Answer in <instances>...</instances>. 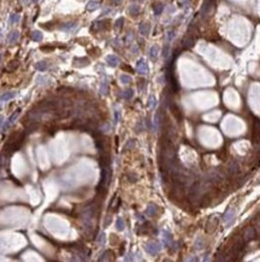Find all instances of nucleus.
Wrapping results in <instances>:
<instances>
[{"label":"nucleus","mask_w":260,"mask_h":262,"mask_svg":"<svg viewBox=\"0 0 260 262\" xmlns=\"http://www.w3.org/2000/svg\"><path fill=\"white\" fill-rule=\"evenodd\" d=\"M155 104V98L152 96V97H149V103H148V106H153Z\"/></svg>","instance_id":"30"},{"label":"nucleus","mask_w":260,"mask_h":262,"mask_svg":"<svg viewBox=\"0 0 260 262\" xmlns=\"http://www.w3.org/2000/svg\"><path fill=\"white\" fill-rule=\"evenodd\" d=\"M172 240V238H171V234L169 233V232H164V243L167 245Z\"/></svg>","instance_id":"22"},{"label":"nucleus","mask_w":260,"mask_h":262,"mask_svg":"<svg viewBox=\"0 0 260 262\" xmlns=\"http://www.w3.org/2000/svg\"><path fill=\"white\" fill-rule=\"evenodd\" d=\"M158 53H159V46H157V45L152 46V48H151V52H149V56H151V58H152V59H157V57H158Z\"/></svg>","instance_id":"12"},{"label":"nucleus","mask_w":260,"mask_h":262,"mask_svg":"<svg viewBox=\"0 0 260 262\" xmlns=\"http://www.w3.org/2000/svg\"><path fill=\"white\" fill-rule=\"evenodd\" d=\"M218 226V219L217 217H211L210 220H208V222L206 223V231L207 232H212V231H214L216 230V227Z\"/></svg>","instance_id":"5"},{"label":"nucleus","mask_w":260,"mask_h":262,"mask_svg":"<svg viewBox=\"0 0 260 262\" xmlns=\"http://www.w3.org/2000/svg\"><path fill=\"white\" fill-rule=\"evenodd\" d=\"M123 23H124V20H123V18H118V20H117V22H116V28H118V29H119V28L123 26Z\"/></svg>","instance_id":"28"},{"label":"nucleus","mask_w":260,"mask_h":262,"mask_svg":"<svg viewBox=\"0 0 260 262\" xmlns=\"http://www.w3.org/2000/svg\"><path fill=\"white\" fill-rule=\"evenodd\" d=\"M98 8H99V3L97 2V0H91V2L87 4V10L88 11H94Z\"/></svg>","instance_id":"8"},{"label":"nucleus","mask_w":260,"mask_h":262,"mask_svg":"<svg viewBox=\"0 0 260 262\" xmlns=\"http://www.w3.org/2000/svg\"><path fill=\"white\" fill-rule=\"evenodd\" d=\"M47 66H48V64H47L46 62H39V63H36V65H35V68H36L37 70H40V71L46 70Z\"/></svg>","instance_id":"17"},{"label":"nucleus","mask_w":260,"mask_h":262,"mask_svg":"<svg viewBox=\"0 0 260 262\" xmlns=\"http://www.w3.org/2000/svg\"><path fill=\"white\" fill-rule=\"evenodd\" d=\"M129 12H130V15H133V16H137L139 12H140V8H139L137 5H131V6L129 8Z\"/></svg>","instance_id":"16"},{"label":"nucleus","mask_w":260,"mask_h":262,"mask_svg":"<svg viewBox=\"0 0 260 262\" xmlns=\"http://www.w3.org/2000/svg\"><path fill=\"white\" fill-rule=\"evenodd\" d=\"M173 36H175V33H173V32H169L167 33V41H171Z\"/></svg>","instance_id":"31"},{"label":"nucleus","mask_w":260,"mask_h":262,"mask_svg":"<svg viewBox=\"0 0 260 262\" xmlns=\"http://www.w3.org/2000/svg\"><path fill=\"white\" fill-rule=\"evenodd\" d=\"M33 2H34V3H37V2H39V0H33Z\"/></svg>","instance_id":"36"},{"label":"nucleus","mask_w":260,"mask_h":262,"mask_svg":"<svg viewBox=\"0 0 260 262\" xmlns=\"http://www.w3.org/2000/svg\"><path fill=\"white\" fill-rule=\"evenodd\" d=\"M167 54H169V46L164 47V52H163V56H164V57H167Z\"/></svg>","instance_id":"32"},{"label":"nucleus","mask_w":260,"mask_h":262,"mask_svg":"<svg viewBox=\"0 0 260 262\" xmlns=\"http://www.w3.org/2000/svg\"><path fill=\"white\" fill-rule=\"evenodd\" d=\"M133 94H134L133 90H127V91H124V93H123V97H124V98H127V99H129V98H131V97H133Z\"/></svg>","instance_id":"25"},{"label":"nucleus","mask_w":260,"mask_h":262,"mask_svg":"<svg viewBox=\"0 0 260 262\" xmlns=\"http://www.w3.org/2000/svg\"><path fill=\"white\" fill-rule=\"evenodd\" d=\"M229 171H230L231 174H236V173L240 171V165H238V163H237L236 161H234V162L231 163V165L229 167Z\"/></svg>","instance_id":"11"},{"label":"nucleus","mask_w":260,"mask_h":262,"mask_svg":"<svg viewBox=\"0 0 260 262\" xmlns=\"http://www.w3.org/2000/svg\"><path fill=\"white\" fill-rule=\"evenodd\" d=\"M140 33H141L142 35H147V34L149 33V24L142 23V24L140 26Z\"/></svg>","instance_id":"13"},{"label":"nucleus","mask_w":260,"mask_h":262,"mask_svg":"<svg viewBox=\"0 0 260 262\" xmlns=\"http://www.w3.org/2000/svg\"><path fill=\"white\" fill-rule=\"evenodd\" d=\"M0 38H1V34H0Z\"/></svg>","instance_id":"37"},{"label":"nucleus","mask_w":260,"mask_h":262,"mask_svg":"<svg viewBox=\"0 0 260 262\" xmlns=\"http://www.w3.org/2000/svg\"><path fill=\"white\" fill-rule=\"evenodd\" d=\"M76 26V23H73V22H70V23H66V24H64L63 26V29H71V28H73Z\"/></svg>","instance_id":"26"},{"label":"nucleus","mask_w":260,"mask_h":262,"mask_svg":"<svg viewBox=\"0 0 260 262\" xmlns=\"http://www.w3.org/2000/svg\"><path fill=\"white\" fill-rule=\"evenodd\" d=\"M113 2H115V3H117V4H119V3H122V2H123V0H113Z\"/></svg>","instance_id":"34"},{"label":"nucleus","mask_w":260,"mask_h":262,"mask_svg":"<svg viewBox=\"0 0 260 262\" xmlns=\"http://www.w3.org/2000/svg\"><path fill=\"white\" fill-rule=\"evenodd\" d=\"M19 111H21V110L18 109V110H17L16 113H13V115H12V116H11V117H10V119L7 120L9 122L6 123V126H9V125H11V123H13V122H15V120H16V117H17V116L19 115Z\"/></svg>","instance_id":"20"},{"label":"nucleus","mask_w":260,"mask_h":262,"mask_svg":"<svg viewBox=\"0 0 260 262\" xmlns=\"http://www.w3.org/2000/svg\"><path fill=\"white\" fill-rule=\"evenodd\" d=\"M155 213H157V207H155L154 204H151V205L147 208V210H146V214H147L148 216L155 215Z\"/></svg>","instance_id":"15"},{"label":"nucleus","mask_w":260,"mask_h":262,"mask_svg":"<svg viewBox=\"0 0 260 262\" xmlns=\"http://www.w3.org/2000/svg\"><path fill=\"white\" fill-rule=\"evenodd\" d=\"M211 5H212V2H211V0H206L205 4H204V6H202V14H207L208 10L211 9Z\"/></svg>","instance_id":"18"},{"label":"nucleus","mask_w":260,"mask_h":262,"mask_svg":"<svg viewBox=\"0 0 260 262\" xmlns=\"http://www.w3.org/2000/svg\"><path fill=\"white\" fill-rule=\"evenodd\" d=\"M106 62H107V64L111 65V66H117V65L119 64V58H118L117 56L110 54V56L106 57Z\"/></svg>","instance_id":"7"},{"label":"nucleus","mask_w":260,"mask_h":262,"mask_svg":"<svg viewBox=\"0 0 260 262\" xmlns=\"http://www.w3.org/2000/svg\"><path fill=\"white\" fill-rule=\"evenodd\" d=\"M121 81H122L123 83H129V82L131 81V77H130L129 75H125V74H123V75L121 76Z\"/></svg>","instance_id":"24"},{"label":"nucleus","mask_w":260,"mask_h":262,"mask_svg":"<svg viewBox=\"0 0 260 262\" xmlns=\"http://www.w3.org/2000/svg\"><path fill=\"white\" fill-rule=\"evenodd\" d=\"M42 33L41 32H39V30H35V32H33V34H31V39L34 40V41H41L42 40Z\"/></svg>","instance_id":"14"},{"label":"nucleus","mask_w":260,"mask_h":262,"mask_svg":"<svg viewBox=\"0 0 260 262\" xmlns=\"http://www.w3.org/2000/svg\"><path fill=\"white\" fill-rule=\"evenodd\" d=\"M146 251L152 254V255H155V254H158L160 251V245L158 243H155V242H151V243H148L146 245Z\"/></svg>","instance_id":"3"},{"label":"nucleus","mask_w":260,"mask_h":262,"mask_svg":"<svg viewBox=\"0 0 260 262\" xmlns=\"http://www.w3.org/2000/svg\"><path fill=\"white\" fill-rule=\"evenodd\" d=\"M15 96H16L15 92H7V93H5V94H3L1 97H0V102H7V100L15 98Z\"/></svg>","instance_id":"10"},{"label":"nucleus","mask_w":260,"mask_h":262,"mask_svg":"<svg viewBox=\"0 0 260 262\" xmlns=\"http://www.w3.org/2000/svg\"><path fill=\"white\" fill-rule=\"evenodd\" d=\"M116 227L118 231H123L124 230V221L122 217H118L117 219V222H116Z\"/></svg>","instance_id":"19"},{"label":"nucleus","mask_w":260,"mask_h":262,"mask_svg":"<svg viewBox=\"0 0 260 262\" xmlns=\"http://www.w3.org/2000/svg\"><path fill=\"white\" fill-rule=\"evenodd\" d=\"M255 234H256V232H255V228L254 227H247V228H244V231H243V240L247 243V242H249V240H252V239H254L255 238Z\"/></svg>","instance_id":"2"},{"label":"nucleus","mask_w":260,"mask_h":262,"mask_svg":"<svg viewBox=\"0 0 260 262\" xmlns=\"http://www.w3.org/2000/svg\"><path fill=\"white\" fill-rule=\"evenodd\" d=\"M101 93H103V94H106V93H107V86H106V83H103V85H101Z\"/></svg>","instance_id":"29"},{"label":"nucleus","mask_w":260,"mask_h":262,"mask_svg":"<svg viewBox=\"0 0 260 262\" xmlns=\"http://www.w3.org/2000/svg\"><path fill=\"white\" fill-rule=\"evenodd\" d=\"M163 10H164V6L161 4H155L154 5V14L155 15H160Z\"/></svg>","instance_id":"21"},{"label":"nucleus","mask_w":260,"mask_h":262,"mask_svg":"<svg viewBox=\"0 0 260 262\" xmlns=\"http://www.w3.org/2000/svg\"><path fill=\"white\" fill-rule=\"evenodd\" d=\"M193 39H186L184 40V42H183V45H184V47H190L192 45H193Z\"/></svg>","instance_id":"27"},{"label":"nucleus","mask_w":260,"mask_h":262,"mask_svg":"<svg viewBox=\"0 0 260 262\" xmlns=\"http://www.w3.org/2000/svg\"><path fill=\"white\" fill-rule=\"evenodd\" d=\"M18 38H19V33L17 32V30H15V32H12L10 35H9V42L10 44H15L17 40H18Z\"/></svg>","instance_id":"9"},{"label":"nucleus","mask_w":260,"mask_h":262,"mask_svg":"<svg viewBox=\"0 0 260 262\" xmlns=\"http://www.w3.org/2000/svg\"><path fill=\"white\" fill-rule=\"evenodd\" d=\"M134 144H135V143H134V140H130V141H129V143H128V144L125 145V149H129V147L134 146Z\"/></svg>","instance_id":"33"},{"label":"nucleus","mask_w":260,"mask_h":262,"mask_svg":"<svg viewBox=\"0 0 260 262\" xmlns=\"http://www.w3.org/2000/svg\"><path fill=\"white\" fill-rule=\"evenodd\" d=\"M1 59H3V56H1V53H0V63H1Z\"/></svg>","instance_id":"35"},{"label":"nucleus","mask_w":260,"mask_h":262,"mask_svg":"<svg viewBox=\"0 0 260 262\" xmlns=\"http://www.w3.org/2000/svg\"><path fill=\"white\" fill-rule=\"evenodd\" d=\"M18 21H19V16H18V15L13 14V15H11V16H10V23L15 24V23H17Z\"/></svg>","instance_id":"23"},{"label":"nucleus","mask_w":260,"mask_h":262,"mask_svg":"<svg viewBox=\"0 0 260 262\" xmlns=\"http://www.w3.org/2000/svg\"><path fill=\"white\" fill-rule=\"evenodd\" d=\"M136 69H137V71H139L141 75H146V74L148 72V65H147V63L145 62V59H140V60L137 62Z\"/></svg>","instance_id":"4"},{"label":"nucleus","mask_w":260,"mask_h":262,"mask_svg":"<svg viewBox=\"0 0 260 262\" xmlns=\"http://www.w3.org/2000/svg\"><path fill=\"white\" fill-rule=\"evenodd\" d=\"M140 2H141V0H140Z\"/></svg>","instance_id":"38"},{"label":"nucleus","mask_w":260,"mask_h":262,"mask_svg":"<svg viewBox=\"0 0 260 262\" xmlns=\"http://www.w3.org/2000/svg\"><path fill=\"white\" fill-rule=\"evenodd\" d=\"M234 220H235V210L232 208H229L223 215V221L226 226H230L234 222Z\"/></svg>","instance_id":"1"},{"label":"nucleus","mask_w":260,"mask_h":262,"mask_svg":"<svg viewBox=\"0 0 260 262\" xmlns=\"http://www.w3.org/2000/svg\"><path fill=\"white\" fill-rule=\"evenodd\" d=\"M170 109H171V111H172L173 116H175V117H176L178 121H181V120H182V114H181L180 109L177 108V105H176L175 103H170Z\"/></svg>","instance_id":"6"}]
</instances>
